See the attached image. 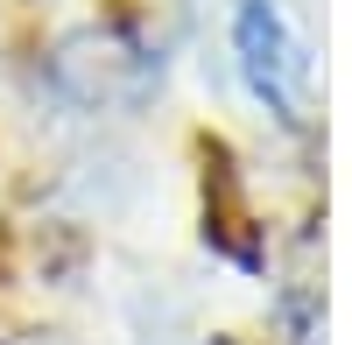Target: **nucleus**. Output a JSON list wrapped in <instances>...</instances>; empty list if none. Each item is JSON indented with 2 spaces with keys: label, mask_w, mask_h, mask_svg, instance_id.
I'll return each mask as SVG.
<instances>
[{
  "label": "nucleus",
  "mask_w": 352,
  "mask_h": 345,
  "mask_svg": "<svg viewBox=\"0 0 352 345\" xmlns=\"http://www.w3.org/2000/svg\"><path fill=\"white\" fill-rule=\"evenodd\" d=\"M232 49H240L247 92L268 106L282 127H303L310 120V56H303L296 28L282 21L275 0H240V8H232Z\"/></svg>",
  "instance_id": "nucleus-1"
}]
</instances>
